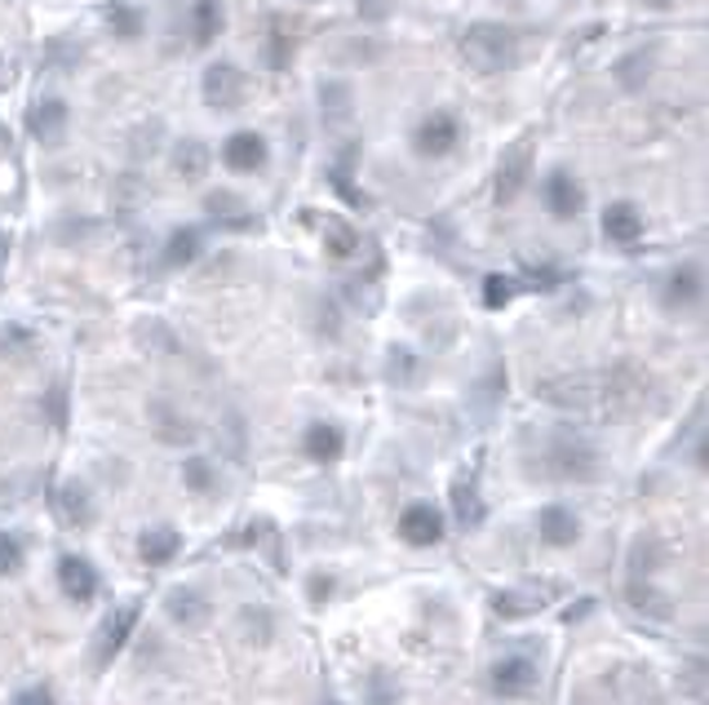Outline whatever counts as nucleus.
<instances>
[{"mask_svg":"<svg viewBox=\"0 0 709 705\" xmlns=\"http://www.w3.org/2000/svg\"><path fill=\"white\" fill-rule=\"evenodd\" d=\"M457 54H461V63L470 71H480V76L510 71L519 63V32L506 27V23H475V27L461 32Z\"/></svg>","mask_w":709,"mask_h":705,"instance_id":"nucleus-1","label":"nucleus"},{"mask_svg":"<svg viewBox=\"0 0 709 705\" xmlns=\"http://www.w3.org/2000/svg\"><path fill=\"white\" fill-rule=\"evenodd\" d=\"M648 369L621 360L612 365L608 373H599V417H612V422H626L634 413H643V400H648Z\"/></svg>","mask_w":709,"mask_h":705,"instance_id":"nucleus-2","label":"nucleus"},{"mask_svg":"<svg viewBox=\"0 0 709 705\" xmlns=\"http://www.w3.org/2000/svg\"><path fill=\"white\" fill-rule=\"evenodd\" d=\"M532 152H537V134H524L515 138L502 160H497V174H493V200L497 204H515L528 187V174H532Z\"/></svg>","mask_w":709,"mask_h":705,"instance_id":"nucleus-3","label":"nucleus"},{"mask_svg":"<svg viewBox=\"0 0 709 705\" xmlns=\"http://www.w3.org/2000/svg\"><path fill=\"white\" fill-rule=\"evenodd\" d=\"M545 470L554 480H572V484L595 480L599 475V452L576 435H554V444L545 448Z\"/></svg>","mask_w":709,"mask_h":705,"instance_id":"nucleus-4","label":"nucleus"},{"mask_svg":"<svg viewBox=\"0 0 709 705\" xmlns=\"http://www.w3.org/2000/svg\"><path fill=\"white\" fill-rule=\"evenodd\" d=\"M457 147H461V121L452 111H430V115H421V121H417L413 152L421 160H448Z\"/></svg>","mask_w":709,"mask_h":705,"instance_id":"nucleus-5","label":"nucleus"},{"mask_svg":"<svg viewBox=\"0 0 709 705\" xmlns=\"http://www.w3.org/2000/svg\"><path fill=\"white\" fill-rule=\"evenodd\" d=\"M200 93H204V107L213 111H235L245 98H249V80L235 63H209L204 67V80H200Z\"/></svg>","mask_w":709,"mask_h":705,"instance_id":"nucleus-6","label":"nucleus"},{"mask_svg":"<svg viewBox=\"0 0 709 705\" xmlns=\"http://www.w3.org/2000/svg\"><path fill=\"white\" fill-rule=\"evenodd\" d=\"M554 600H559V585L554 581H541V585H510V591H502L493 600V608H497V617L515 622V617H532V613L550 608Z\"/></svg>","mask_w":709,"mask_h":705,"instance_id":"nucleus-7","label":"nucleus"},{"mask_svg":"<svg viewBox=\"0 0 709 705\" xmlns=\"http://www.w3.org/2000/svg\"><path fill=\"white\" fill-rule=\"evenodd\" d=\"M267 160H271V147H267V138L254 134V130H240V134H230V138L222 143V165H226L230 174H262Z\"/></svg>","mask_w":709,"mask_h":705,"instance_id":"nucleus-8","label":"nucleus"},{"mask_svg":"<svg viewBox=\"0 0 709 705\" xmlns=\"http://www.w3.org/2000/svg\"><path fill=\"white\" fill-rule=\"evenodd\" d=\"M67 102L63 98H41V102H32V111H27V134L41 143V147H54V143H63V134H67Z\"/></svg>","mask_w":709,"mask_h":705,"instance_id":"nucleus-9","label":"nucleus"},{"mask_svg":"<svg viewBox=\"0 0 709 705\" xmlns=\"http://www.w3.org/2000/svg\"><path fill=\"white\" fill-rule=\"evenodd\" d=\"M541 200H545V209H550L554 217H563V222H572V217L585 209V191H581V182H576L567 169H554V174L545 178Z\"/></svg>","mask_w":709,"mask_h":705,"instance_id":"nucleus-10","label":"nucleus"},{"mask_svg":"<svg viewBox=\"0 0 709 705\" xmlns=\"http://www.w3.org/2000/svg\"><path fill=\"white\" fill-rule=\"evenodd\" d=\"M643 231H648V222H643V213H639V204H630V200H617V204H608L604 209V235L612 245H639L643 240Z\"/></svg>","mask_w":709,"mask_h":705,"instance_id":"nucleus-11","label":"nucleus"},{"mask_svg":"<svg viewBox=\"0 0 709 705\" xmlns=\"http://www.w3.org/2000/svg\"><path fill=\"white\" fill-rule=\"evenodd\" d=\"M399 537L408 546H435L443 537V515L430 506V502H413L404 515H399Z\"/></svg>","mask_w":709,"mask_h":705,"instance_id":"nucleus-12","label":"nucleus"},{"mask_svg":"<svg viewBox=\"0 0 709 705\" xmlns=\"http://www.w3.org/2000/svg\"><path fill=\"white\" fill-rule=\"evenodd\" d=\"M493 692L497 696H528L532 687H537V665L528 661V657H502L497 665H493Z\"/></svg>","mask_w":709,"mask_h":705,"instance_id":"nucleus-13","label":"nucleus"},{"mask_svg":"<svg viewBox=\"0 0 709 705\" xmlns=\"http://www.w3.org/2000/svg\"><path fill=\"white\" fill-rule=\"evenodd\" d=\"M134 626H138V604H125L121 613H111V617H106V626H102V635H98V648H93L98 670H102V665H111V657L125 648V639L134 635Z\"/></svg>","mask_w":709,"mask_h":705,"instance_id":"nucleus-14","label":"nucleus"},{"mask_svg":"<svg viewBox=\"0 0 709 705\" xmlns=\"http://www.w3.org/2000/svg\"><path fill=\"white\" fill-rule=\"evenodd\" d=\"M700 293H705V280H700V267H696V262L674 267V271L665 276V289H661V298H665V306H669V311H687V306H696V302H700Z\"/></svg>","mask_w":709,"mask_h":705,"instance_id":"nucleus-15","label":"nucleus"},{"mask_svg":"<svg viewBox=\"0 0 709 705\" xmlns=\"http://www.w3.org/2000/svg\"><path fill=\"white\" fill-rule=\"evenodd\" d=\"M58 585H63V595H67L71 604H89V600L98 595V572H93L80 555H67V559L58 563Z\"/></svg>","mask_w":709,"mask_h":705,"instance_id":"nucleus-16","label":"nucleus"},{"mask_svg":"<svg viewBox=\"0 0 709 705\" xmlns=\"http://www.w3.org/2000/svg\"><path fill=\"white\" fill-rule=\"evenodd\" d=\"M147 422H151V430H156L160 444H191L195 439V426L169 400H151L147 404Z\"/></svg>","mask_w":709,"mask_h":705,"instance_id":"nucleus-17","label":"nucleus"},{"mask_svg":"<svg viewBox=\"0 0 709 705\" xmlns=\"http://www.w3.org/2000/svg\"><path fill=\"white\" fill-rule=\"evenodd\" d=\"M315 98H319V115L333 125V130H341L350 115H354V93H350V85L346 80H319V89H315Z\"/></svg>","mask_w":709,"mask_h":705,"instance_id":"nucleus-18","label":"nucleus"},{"mask_svg":"<svg viewBox=\"0 0 709 705\" xmlns=\"http://www.w3.org/2000/svg\"><path fill=\"white\" fill-rule=\"evenodd\" d=\"M537 533H541L545 546H572V541L581 537V519H576L567 506H545V511L537 515Z\"/></svg>","mask_w":709,"mask_h":705,"instance_id":"nucleus-19","label":"nucleus"},{"mask_svg":"<svg viewBox=\"0 0 709 705\" xmlns=\"http://www.w3.org/2000/svg\"><path fill=\"white\" fill-rule=\"evenodd\" d=\"M222 27H226L222 0H195V5H191V41H195V49L213 45L222 36Z\"/></svg>","mask_w":709,"mask_h":705,"instance_id":"nucleus-20","label":"nucleus"},{"mask_svg":"<svg viewBox=\"0 0 709 705\" xmlns=\"http://www.w3.org/2000/svg\"><path fill=\"white\" fill-rule=\"evenodd\" d=\"M302 448H306L311 461H337L341 448H346V439H341V430L333 422H311L306 435H302Z\"/></svg>","mask_w":709,"mask_h":705,"instance_id":"nucleus-21","label":"nucleus"},{"mask_svg":"<svg viewBox=\"0 0 709 705\" xmlns=\"http://www.w3.org/2000/svg\"><path fill=\"white\" fill-rule=\"evenodd\" d=\"M178 550H182V537H178L173 528H147V533L138 537V555H143V563H151V568H165Z\"/></svg>","mask_w":709,"mask_h":705,"instance_id":"nucleus-22","label":"nucleus"},{"mask_svg":"<svg viewBox=\"0 0 709 705\" xmlns=\"http://www.w3.org/2000/svg\"><path fill=\"white\" fill-rule=\"evenodd\" d=\"M324 249H328L333 262L354 258L360 254V231H354L350 222H341V217H324Z\"/></svg>","mask_w":709,"mask_h":705,"instance_id":"nucleus-23","label":"nucleus"},{"mask_svg":"<svg viewBox=\"0 0 709 705\" xmlns=\"http://www.w3.org/2000/svg\"><path fill=\"white\" fill-rule=\"evenodd\" d=\"M209 160H213V152H209L200 138H187V143L173 147V169H178V178H187V182H200L204 169H209Z\"/></svg>","mask_w":709,"mask_h":705,"instance_id":"nucleus-24","label":"nucleus"},{"mask_svg":"<svg viewBox=\"0 0 709 705\" xmlns=\"http://www.w3.org/2000/svg\"><path fill=\"white\" fill-rule=\"evenodd\" d=\"M169 617L182 622V626H204L209 622V600L200 591H191V585H182V591L169 595Z\"/></svg>","mask_w":709,"mask_h":705,"instance_id":"nucleus-25","label":"nucleus"},{"mask_svg":"<svg viewBox=\"0 0 709 705\" xmlns=\"http://www.w3.org/2000/svg\"><path fill=\"white\" fill-rule=\"evenodd\" d=\"M328 58L333 63H346V67H369V63L382 58V45L378 41H354V36H346V41H333L328 45Z\"/></svg>","mask_w":709,"mask_h":705,"instance_id":"nucleus-26","label":"nucleus"},{"mask_svg":"<svg viewBox=\"0 0 709 705\" xmlns=\"http://www.w3.org/2000/svg\"><path fill=\"white\" fill-rule=\"evenodd\" d=\"M626 604L639 613V617H652V622H665L669 617V600L656 591V585H648V581H634L630 591H626Z\"/></svg>","mask_w":709,"mask_h":705,"instance_id":"nucleus-27","label":"nucleus"},{"mask_svg":"<svg viewBox=\"0 0 709 705\" xmlns=\"http://www.w3.org/2000/svg\"><path fill=\"white\" fill-rule=\"evenodd\" d=\"M200 258V231L195 226H178L165 245V267H191Z\"/></svg>","mask_w":709,"mask_h":705,"instance_id":"nucleus-28","label":"nucleus"},{"mask_svg":"<svg viewBox=\"0 0 709 705\" xmlns=\"http://www.w3.org/2000/svg\"><path fill=\"white\" fill-rule=\"evenodd\" d=\"M652 67H656V54H652V49H634L630 58H621V63H617L621 89H643V85L652 80Z\"/></svg>","mask_w":709,"mask_h":705,"instance_id":"nucleus-29","label":"nucleus"},{"mask_svg":"<svg viewBox=\"0 0 709 705\" xmlns=\"http://www.w3.org/2000/svg\"><path fill=\"white\" fill-rule=\"evenodd\" d=\"M204 209H209V217H217V222H226V226H245V222H249V217H245V200L230 195V191H213V195L204 200Z\"/></svg>","mask_w":709,"mask_h":705,"instance_id":"nucleus-30","label":"nucleus"},{"mask_svg":"<svg viewBox=\"0 0 709 705\" xmlns=\"http://www.w3.org/2000/svg\"><path fill=\"white\" fill-rule=\"evenodd\" d=\"M452 506H457L461 524H470V528H475V524L484 519V506H480L475 484H470V480H457V484H452Z\"/></svg>","mask_w":709,"mask_h":705,"instance_id":"nucleus-31","label":"nucleus"},{"mask_svg":"<svg viewBox=\"0 0 709 705\" xmlns=\"http://www.w3.org/2000/svg\"><path fill=\"white\" fill-rule=\"evenodd\" d=\"M262 58H267V67H271V71H284V67L293 63V36H284V32H271V36H267V49H262Z\"/></svg>","mask_w":709,"mask_h":705,"instance_id":"nucleus-32","label":"nucleus"},{"mask_svg":"<svg viewBox=\"0 0 709 705\" xmlns=\"http://www.w3.org/2000/svg\"><path fill=\"white\" fill-rule=\"evenodd\" d=\"M678 692L691 696V701H705V657H691L678 674Z\"/></svg>","mask_w":709,"mask_h":705,"instance_id":"nucleus-33","label":"nucleus"},{"mask_svg":"<svg viewBox=\"0 0 709 705\" xmlns=\"http://www.w3.org/2000/svg\"><path fill=\"white\" fill-rule=\"evenodd\" d=\"M106 27H111L115 36H125V41H134V36L143 32V14H138L134 5H121V10H111V14H106Z\"/></svg>","mask_w":709,"mask_h":705,"instance_id":"nucleus-34","label":"nucleus"},{"mask_svg":"<svg viewBox=\"0 0 709 705\" xmlns=\"http://www.w3.org/2000/svg\"><path fill=\"white\" fill-rule=\"evenodd\" d=\"M182 480H187L191 493H209V489H213V470H209L204 457H187V461H182Z\"/></svg>","mask_w":709,"mask_h":705,"instance_id":"nucleus-35","label":"nucleus"},{"mask_svg":"<svg viewBox=\"0 0 709 705\" xmlns=\"http://www.w3.org/2000/svg\"><path fill=\"white\" fill-rule=\"evenodd\" d=\"M63 511H67V519H71V524H89V519H93V506H89V497H85V489H80V484H67V493H63Z\"/></svg>","mask_w":709,"mask_h":705,"instance_id":"nucleus-36","label":"nucleus"},{"mask_svg":"<svg viewBox=\"0 0 709 705\" xmlns=\"http://www.w3.org/2000/svg\"><path fill=\"white\" fill-rule=\"evenodd\" d=\"M240 622H245V635H249L254 644H267V639H271V613H267V608H245Z\"/></svg>","mask_w":709,"mask_h":705,"instance_id":"nucleus-37","label":"nucleus"},{"mask_svg":"<svg viewBox=\"0 0 709 705\" xmlns=\"http://www.w3.org/2000/svg\"><path fill=\"white\" fill-rule=\"evenodd\" d=\"M19 568H23V546H19V537L0 533V577H14Z\"/></svg>","mask_w":709,"mask_h":705,"instance_id":"nucleus-38","label":"nucleus"},{"mask_svg":"<svg viewBox=\"0 0 709 705\" xmlns=\"http://www.w3.org/2000/svg\"><path fill=\"white\" fill-rule=\"evenodd\" d=\"M510 293H515V284H510L506 276H488V280H484V306H493V311H497V306H506V302H510Z\"/></svg>","mask_w":709,"mask_h":705,"instance_id":"nucleus-39","label":"nucleus"},{"mask_svg":"<svg viewBox=\"0 0 709 705\" xmlns=\"http://www.w3.org/2000/svg\"><path fill=\"white\" fill-rule=\"evenodd\" d=\"M417 378V360L408 356V350H391V382H413Z\"/></svg>","mask_w":709,"mask_h":705,"instance_id":"nucleus-40","label":"nucleus"},{"mask_svg":"<svg viewBox=\"0 0 709 705\" xmlns=\"http://www.w3.org/2000/svg\"><path fill=\"white\" fill-rule=\"evenodd\" d=\"M27 342H32V337H27L19 324H10L5 333H0V356H14V350H27Z\"/></svg>","mask_w":709,"mask_h":705,"instance_id":"nucleus-41","label":"nucleus"},{"mask_svg":"<svg viewBox=\"0 0 709 705\" xmlns=\"http://www.w3.org/2000/svg\"><path fill=\"white\" fill-rule=\"evenodd\" d=\"M14 705H54V692L49 687H23L14 696Z\"/></svg>","mask_w":709,"mask_h":705,"instance_id":"nucleus-42","label":"nucleus"},{"mask_svg":"<svg viewBox=\"0 0 709 705\" xmlns=\"http://www.w3.org/2000/svg\"><path fill=\"white\" fill-rule=\"evenodd\" d=\"M354 5H360L364 19H386L395 10V0H354Z\"/></svg>","mask_w":709,"mask_h":705,"instance_id":"nucleus-43","label":"nucleus"},{"mask_svg":"<svg viewBox=\"0 0 709 705\" xmlns=\"http://www.w3.org/2000/svg\"><path fill=\"white\" fill-rule=\"evenodd\" d=\"M63 409H67L63 404V387H54L49 391V417H54V426H63Z\"/></svg>","mask_w":709,"mask_h":705,"instance_id":"nucleus-44","label":"nucleus"},{"mask_svg":"<svg viewBox=\"0 0 709 705\" xmlns=\"http://www.w3.org/2000/svg\"><path fill=\"white\" fill-rule=\"evenodd\" d=\"M311 595H315V600H324V595H328V581H319V577H315V581H311Z\"/></svg>","mask_w":709,"mask_h":705,"instance_id":"nucleus-45","label":"nucleus"},{"mask_svg":"<svg viewBox=\"0 0 709 705\" xmlns=\"http://www.w3.org/2000/svg\"><path fill=\"white\" fill-rule=\"evenodd\" d=\"M5 258H10V240H5V231H0V271H5Z\"/></svg>","mask_w":709,"mask_h":705,"instance_id":"nucleus-46","label":"nucleus"},{"mask_svg":"<svg viewBox=\"0 0 709 705\" xmlns=\"http://www.w3.org/2000/svg\"><path fill=\"white\" fill-rule=\"evenodd\" d=\"M328 705H337V701H328Z\"/></svg>","mask_w":709,"mask_h":705,"instance_id":"nucleus-47","label":"nucleus"}]
</instances>
